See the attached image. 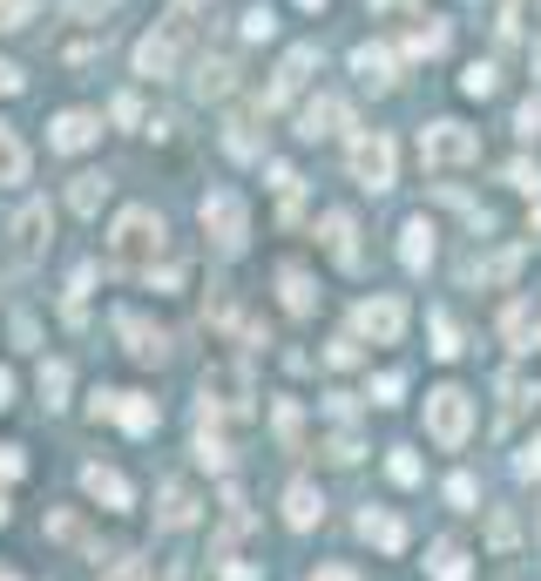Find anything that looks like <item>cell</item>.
Here are the masks:
<instances>
[{"label":"cell","instance_id":"obj_3","mask_svg":"<svg viewBox=\"0 0 541 581\" xmlns=\"http://www.w3.org/2000/svg\"><path fill=\"white\" fill-rule=\"evenodd\" d=\"M419 163H427V170L481 163V136H474V129H460V123H434V129H419Z\"/></svg>","mask_w":541,"mask_h":581},{"label":"cell","instance_id":"obj_4","mask_svg":"<svg viewBox=\"0 0 541 581\" xmlns=\"http://www.w3.org/2000/svg\"><path fill=\"white\" fill-rule=\"evenodd\" d=\"M183 48H189V27H183V21H163L157 34H142V42H136V74H149V82H170V74L183 68Z\"/></svg>","mask_w":541,"mask_h":581},{"label":"cell","instance_id":"obj_19","mask_svg":"<svg viewBox=\"0 0 541 581\" xmlns=\"http://www.w3.org/2000/svg\"><path fill=\"white\" fill-rule=\"evenodd\" d=\"M528 399H541V385H534L528 372H508V379H500V426H515V419L528 412Z\"/></svg>","mask_w":541,"mask_h":581},{"label":"cell","instance_id":"obj_17","mask_svg":"<svg viewBox=\"0 0 541 581\" xmlns=\"http://www.w3.org/2000/svg\"><path fill=\"white\" fill-rule=\"evenodd\" d=\"M400 264H406V270H427V264H434V223H427V217H413V223L400 230Z\"/></svg>","mask_w":541,"mask_h":581},{"label":"cell","instance_id":"obj_5","mask_svg":"<svg viewBox=\"0 0 541 581\" xmlns=\"http://www.w3.org/2000/svg\"><path fill=\"white\" fill-rule=\"evenodd\" d=\"M197 217H204V230L217 237V251H244V237H251V210H244L238 189H210Z\"/></svg>","mask_w":541,"mask_h":581},{"label":"cell","instance_id":"obj_1","mask_svg":"<svg viewBox=\"0 0 541 581\" xmlns=\"http://www.w3.org/2000/svg\"><path fill=\"white\" fill-rule=\"evenodd\" d=\"M157 257H163V217L157 210H123V217H115V230H108V264L115 270H129V278H136V270H149V278H157Z\"/></svg>","mask_w":541,"mask_h":581},{"label":"cell","instance_id":"obj_43","mask_svg":"<svg viewBox=\"0 0 541 581\" xmlns=\"http://www.w3.org/2000/svg\"><path fill=\"white\" fill-rule=\"evenodd\" d=\"M312 581H359L353 568H325V574H312Z\"/></svg>","mask_w":541,"mask_h":581},{"label":"cell","instance_id":"obj_16","mask_svg":"<svg viewBox=\"0 0 541 581\" xmlns=\"http://www.w3.org/2000/svg\"><path fill=\"white\" fill-rule=\"evenodd\" d=\"M108 189H115V183H108L102 170H82V176L68 183V210H74V217H95V210L108 204Z\"/></svg>","mask_w":541,"mask_h":581},{"label":"cell","instance_id":"obj_35","mask_svg":"<svg viewBox=\"0 0 541 581\" xmlns=\"http://www.w3.org/2000/svg\"><path fill=\"white\" fill-rule=\"evenodd\" d=\"M393 480H400V487L419 480V460H413V453H393Z\"/></svg>","mask_w":541,"mask_h":581},{"label":"cell","instance_id":"obj_14","mask_svg":"<svg viewBox=\"0 0 541 581\" xmlns=\"http://www.w3.org/2000/svg\"><path fill=\"white\" fill-rule=\"evenodd\" d=\"M204 406H217V412H251V385H244V372H238V365L210 372V379H204Z\"/></svg>","mask_w":541,"mask_h":581},{"label":"cell","instance_id":"obj_46","mask_svg":"<svg viewBox=\"0 0 541 581\" xmlns=\"http://www.w3.org/2000/svg\"><path fill=\"white\" fill-rule=\"evenodd\" d=\"M176 8H204V0H176Z\"/></svg>","mask_w":541,"mask_h":581},{"label":"cell","instance_id":"obj_11","mask_svg":"<svg viewBox=\"0 0 541 581\" xmlns=\"http://www.w3.org/2000/svg\"><path fill=\"white\" fill-rule=\"evenodd\" d=\"M345 123H353V108H345L338 95H312V102L298 108V136H304V142H319V136H338Z\"/></svg>","mask_w":541,"mask_h":581},{"label":"cell","instance_id":"obj_36","mask_svg":"<svg viewBox=\"0 0 541 581\" xmlns=\"http://www.w3.org/2000/svg\"><path fill=\"white\" fill-rule=\"evenodd\" d=\"M21 467H27L21 446H0V480H21Z\"/></svg>","mask_w":541,"mask_h":581},{"label":"cell","instance_id":"obj_9","mask_svg":"<svg viewBox=\"0 0 541 581\" xmlns=\"http://www.w3.org/2000/svg\"><path fill=\"white\" fill-rule=\"evenodd\" d=\"M353 325H359L372 345H400V332H406V304H400V298H366Z\"/></svg>","mask_w":541,"mask_h":581},{"label":"cell","instance_id":"obj_7","mask_svg":"<svg viewBox=\"0 0 541 581\" xmlns=\"http://www.w3.org/2000/svg\"><path fill=\"white\" fill-rule=\"evenodd\" d=\"M312 68H319V48L312 42H298L285 61H278V74H270V89H264V108H285L304 82H312Z\"/></svg>","mask_w":541,"mask_h":581},{"label":"cell","instance_id":"obj_34","mask_svg":"<svg viewBox=\"0 0 541 581\" xmlns=\"http://www.w3.org/2000/svg\"><path fill=\"white\" fill-rule=\"evenodd\" d=\"M515 129H521V136H541V102H521V108H515Z\"/></svg>","mask_w":541,"mask_h":581},{"label":"cell","instance_id":"obj_6","mask_svg":"<svg viewBox=\"0 0 541 581\" xmlns=\"http://www.w3.org/2000/svg\"><path fill=\"white\" fill-rule=\"evenodd\" d=\"M353 176H359L366 189H393V136L366 129V136L353 142Z\"/></svg>","mask_w":541,"mask_h":581},{"label":"cell","instance_id":"obj_42","mask_svg":"<svg viewBox=\"0 0 541 581\" xmlns=\"http://www.w3.org/2000/svg\"><path fill=\"white\" fill-rule=\"evenodd\" d=\"M8 406H14V372L0 365V412H8Z\"/></svg>","mask_w":541,"mask_h":581},{"label":"cell","instance_id":"obj_31","mask_svg":"<svg viewBox=\"0 0 541 581\" xmlns=\"http://www.w3.org/2000/svg\"><path fill=\"white\" fill-rule=\"evenodd\" d=\"M460 89H468V95H494V68H487V61H474L468 74H460Z\"/></svg>","mask_w":541,"mask_h":581},{"label":"cell","instance_id":"obj_29","mask_svg":"<svg viewBox=\"0 0 541 581\" xmlns=\"http://www.w3.org/2000/svg\"><path fill=\"white\" fill-rule=\"evenodd\" d=\"M61 393H68V365H61V359H48V365H42V399H48V406H68Z\"/></svg>","mask_w":541,"mask_h":581},{"label":"cell","instance_id":"obj_23","mask_svg":"<svg viewBox=\"0 0 541 581\" xmlns=\"http://www.w3.org/2000/svg\"><path fill=\"white\" fill-rule=\"evenodd\" d=\"M0 183H27V142L0 123Z\"/></svg>","mask_w":541,"mask_h":581},{"label":"cell","instance_id":"obj_24","mask_svg":"<svg viewBox=\"0 0 541 581\" xmlns=\"http://www.w3.org/2000/svg\"><path fill=\"white\" fill-rule=\"evenodd\" d=\"M319 514H325V500H319V487H304V480H298V487L285 493V521H291V527H312Z\"/></svg>","mask_w":541,"mask_h":581},{"label":"cell","instance_id":"obj_12","mask_svg":"<svg viewBox=\"0 0 541 581\" xmlns=\"http://www.w3.org/2000/svg\"><path fill=\"white\" fill-rule=\"evenodd\" d=\"M48 251V204H21L14 217V264H34Z\"/></svg>","mask_w":541,"mask_h":581},{"label":"cell","instance_id":"obj_27","mask_svg":"<svg viewBox=\"0 0 541 581\" xmlns=\"http://www.w3.org/2000/svg\"><path fill=\"white\" fill-rule=\"evenodd\" d=\"M427 574H434V581H468V548H453V541H440V548H434V561H427Z\"/></svg>","mask_w":541,"mask_h":581},{"label":"cell","instance_id":"obj_39","mask_svg":"<svg viewBox=\"0 0 541 581\" xmlns=\"http://www.w3.org/2000/svg\"><path fill=\"white\" fill-rule=\"evenodd\" d=\"M508 183H515V189H541V170H528V163H515V170H508Z\"/></svg>","mask_w":541,"mask_h":581},{"label":"cell","instance_id":"obj_13","mask_svg":"<svg viewBox=\"0 0 541 581\" xmlns=\"http://www.w3.org/2000/svg\"><path fill=\"white\" fill-rule=\"evenodd\" d=\"M82 487H89V500H102L108 514H129L136 508V487L115 474V467H82Z\"/></svg>","mask_w":541,"mask_h":581},{"label":"cell","instance_id":"obj_38","mask_svg":"<svg viewBox=\"0 0 541 581\" xmlns=\"http://www.w3.org/2000/svg\"><path fill=\"white\" fill-rule=\"evenodd\" d=\"M487 534H494V548H515V521H508V514H494V527H487Z\"/></svg>","mask_w":541,"mask_h":581},{"label":"cell","instance_id":"obj_21","mask_svg":"<svg viewBox=\"0 0 541 581\" xmlns=\"http://www.w3.org/2000/svg\"><path fill=\"white\" fill-rule=\"evenodd\" d=\"M353 74L366 89H393V55L385 48H353Z\"/></svg>","mask_w":541,"mask_h":581},{"label":"cell","instance_id":"obj_15","mask_svg":"<svg viewBox=\"0 0 541 581\" xmlns=\"http://www.w3.org/2000/svg\"><path fill=\"white\" fill-rule=\"evenodd\" d=\"M325 251H332L345 270H359V223L345 217V210H325Z\"/></svg>","mask_w":541,"mask_h":581},{"label":"cell","instance_id":"obj_28","mask_svg":"<svg viewBox=\"0 0 541 581\" xmlns=\"http://www.w3.org/2000/svg\"><path fill=\"white\" fill-rule=\"evenodd\" d=\"M197 460L204 467H230V446H223V433H210V419L197 426Z\"/></svg>","mask_w":541,"mask_h":581},{"label":"cell","instance_id":"obj_45","mask_svg":"<svg viewBox=\"0 0 541 581\" xmlns=\"http://www.w3.org/2000/svg\"><path fill=\"white\" fill-rule=\"evenodd\" d=\"M298 8H325V0H298Z\"/></svg>","mask_w":541,"mask_h":581},{"label":"cell","instance_id":"obj_25","mask_svg":"<svg viewBox=\"0 0 541 581\" xmlns=\"http://www.w3.org/2000/svg\"><path fill=\"white\" fill-rule=\"evenodd\" d=\"M359 534H366V541H379L385 555H400V548H406V527H400L393 514H359Z\"/></svg>","mask_w":541,"mask_h":581},{"label":"cell","instance_id":"obj_33","mask_svg":"<svg viewBox=\"0 0 541 581\" xmlns=\"http://www.w3.org/2000/svg\"><path fill=\"white\" fill-rule=\"evenodd\" d=\"M400 393H406V372H385V379L372 385V399H379V406H393Z\"/></svg>","mask_w":541,"mask_h":581},{"label":"cell","instance_id":"obj_8","mask_svg":"<svg viewBox=\"0 0 541 581\" xmlns=\"http://www.w3.org/2000/svg\"><path fill=\"white\" fill-rule=\"evenodd\" d=\"M115 338H123V352H129V359H142V365H157V359L170 352L163 325H149L142 312H115Z\"/></svg>","mask_w":541,"mask_h":581},{"label":"cell","instance_id":"obj_32","mask_svg":"<svg viewBox=\"0 0 541 581\" xmlns=\"http://www.w3.org/2000/svg\"><path fill=\"white\" fill-rule=\"evenodd\" d=\"M244 34H251V42H270V34H278V21H270V8H251V14H244Z\"/></svg>","mask_w":541,"mask_h":581},{"label":"cell","instance_id":"obj_41","mask_svg":"<svg viewBox=\"0 0 541 581\" xmlns=\"http://www.w3.org/2000/svg\"><path fill=\"white\" fill-rule=\"evenodd\" d=\"M0 95H21V68L14 61H0Z\"/></svg>","mask_w":541,"mask_h":581},{"label":"cell","instance_id":"obj_2","mask_svg":"<svg viewBox=\"0 0 541 581\" xmlns=\"http://www.w3.org/2000/svg\"><path fill=\"white\" fill-rule=\"evenodd\" d=\"M427 433L453 453V446H468L474 433V399L460 393V385H440V393H427Z\"/></svg>","mask_w":541,"mask_h":581},{"label":"cell","instance_id":"obj_20","mask_svg":"<svg viewBox=\"0 0 541 581\" xmlns=\"http://www.w3.org/2000/svg\"><path fill=\"white\" fill-rule=\"evenodd\" d=\"M278 291H285V312H291V318H304V312L319 304V298H312V278H304V264H285V270H278Z\"/></svg>","mask_w":541,"mask_h":581},{"label":"cell","instance_id":"obj_44","mask_svg":"<svg viewBox=\"0 0 541 581\" xmlns=\"http://www.w3.org/2000/svg\"><path fill=\"white\" fill-rule=\"evenodd\" d=\"M0 527H8V493H0Z\"/></svg>","mask_w":541,"mask_h":581},{"label":"cell","instance_id":"obj_18","mask_svg":"<svg viewBox=\"0 0 541 581\" xmlns=\"http://www.w3.org/2000/svg\"><path fill=\"white\" fill-rule=\"evenodd\" d=\"M108 419H123L129 433H157V399H142V393H115V399H108Z\"/></svg>","mask_w":541,"mask_h":581},{"label":"cell","instance_id":"obj_47","mask_svg":"<svg viewBox=\"0 0 541 581\" xmlns=\"http://www.w3.org/2000/svg\"><path fill=\"white\" fill-rule=\"evenodd\" d=\"M0 581H21V574H8V568H0Z\"/></svg>","mask_w":541,"mask_h":581},{"label":"cell","instance_id":"obj_40","mask_svg":"<svg viewBox=\"0 0 541 581\" xmlns=\"http://www.w3.org/2000/svg\"><path fill=\"white\" fill-rule=\"evenodd\" d=\"M434 352H440V359H453V352H460V332H453L447 318H440V345H434Z\"/></svg>","mask_w":541,"mask_h":581},{"label":"cell","instance_id":"obj_22","mask_svg":"<svg viewBox=\"0 0 541 581\" xmlns=\"http://www.w3.org/2000/svg\"><path fill=\"white\" fill-rule=\"evenodd\" d=\"M189 89H197L204 102H223L230 89H238V68H230V61H197V82H189Z\"/></svg>","mask_w":541,"mask_h":581},{"label":"cell","instance_id":"obj_26","mask_svg":"<svg viewBox=\"0 0 541 581\" xmlns=\"http://www.w3.org/2000/svg\"><path fill=\"white\" fill-rule=\"evenodd\" d=\"M189 521H197V493H189L183 480H170L163 487V527H189Z\"/></svg>","mask_w":541,"mask_h":581},{"label":"cell","instance_id":"obj_10","mask_svg":"<svg viewBox=\"0 0 541 581\" xmlns=\"http://www.w3.org/2000/svg\"><path fill=\"white\" fill-rule=\"evenodd\" d=\"M95 136H102V115H89V108H61V115H55V129H48V149H61V156H82Z\"/></svg>","mask_w":541,"mask_h":581},{"label":"cell","instance_id":"obj_30","mask_svg":"<svg viewBox=\"0 0 541 581\" xmlns=\"http://www.w3.org/2000/svg\"><path fill=\"white\" fill-rule=\"evenodd\" d=\"M34 21V0H0V34H14Z\"/></svg>","mask_w":541,"mask_h":581},{"label":"cell","instance_id":"obj_37","mask_svg":"<svg viewBox=\"0 0 541 581\" xmlns=\"http://www.w3.org/2000/svg\"><path fill=\"white\" fill-rule=\"evenodd\" d=\"M447 493H453V508H474V480H468V474H453V487H447Z\"/></svg>","mask_w":541,"mask_h":581}]
</instances>
